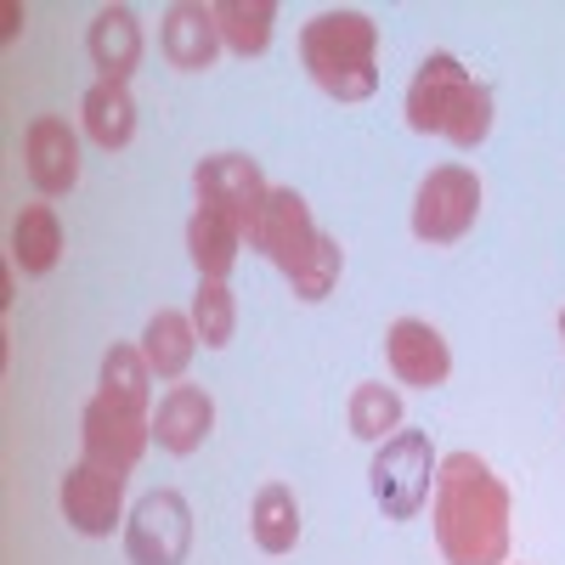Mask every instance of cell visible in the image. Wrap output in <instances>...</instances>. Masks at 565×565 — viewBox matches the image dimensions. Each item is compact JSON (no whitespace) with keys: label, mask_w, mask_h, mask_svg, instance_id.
<instances>
[{"label":"cell","mask_w":565,"mask_h":565,"mask_svg":"<svg viewBox=\"0 0 565 565\" xmlns=\"http://www.w3.org/2000/svg\"><path fill=\"white\" fill-rule=\"evenodd\" d=\"M430 526L447 565H503L509 559V487L476 452H447L430 492Z\"/></svg>","instance_id":"cell-1"},{"label":"cell","mask_w":565,"mask_h":565,"mask_svg":"<svg viewBox=\"0 0 565 565\" xmlns=\"http://www.w3.org/2000/svg\"><path fill=\"white\" fill-rule=\"evenodd\" d=\"M159 45H164L170 68H181V74L215 68V57H221L215 7H199V0H181V7H170L164 23H159Z\"/></svg>","instance_id":"cell-13"},{"label":"cell","mask_w":565,"mask_h":565,"mask_svg":"<svg viewBox=\"0 0 565 565\" xmlns=\"http://www.w3.org/2000/svg\"><path fill=\"white\" fill-rule=\"evenodd\" d=\"M193 548V509L181 492H148L125 521L130 565H181Z\"/></svg>","instance_id":"cell-8"},{"label":"cell","mask_w":565,"mask_h":565,"mask_svg":"<svg viewBox=\"0 0 565 565\" xmlns=\"http://www.w3.org/2000/svg\"><path fill=\"white\" fill-rule=\"evenodd\" d=\"M282 277H289L295 300L317 306L334 295V282L345 271V249L340 238H328V232H317L311 221V204L295 193V186H271L266 193V210H260V226L249 238Z\"/></svg>","instance_id":"cell-2"},{"label":"cell","mask_w":565,"mask_h":565,"mask_svg":"<svg viewBox=\"0 0 565 565\" xmlns=\"http://www.w3.org/2000/svg\"><path fill=\"white\" fill-rule=\"evenodd\" d=\"M85 52H90V68H97L108 85H125L141 63V23L130 7H103L90 18V34H85Z\"/></svg>","instance_id":"cell-15"},{"label":"cell","mask_w":565,"mask_h":565,"mask_svg":"<svg viewBox=\"0 0 565 565\" xmlns=\"http://www.w3.org/2000/svg\"><path fill=\"white\" fill-rule=\"evenodd\" d=\"M79 441H85V463H103V469H114V476H130L136 458L153 441V418L130 413L108 396H90L85 413H79Z\"/></svg>","instance_id":"cell-9"},{"label":"cell","mask_w":565,"mask_h":565,"mask_svg":"<svg viewBox=\"0 0 565 565\" xmlns=\"http://www.w3.org/2000/svg\"><path fill=\"white\" fill-rule=\"evenodd\" d=\"M0 18H7V29H0V34H7V40H18V23H23V7H18V0H7V7H0Z\"/></svg>","instance_id":"cell-25"},{"label":"cell","mask_w":565,"mask_h":565,"mask_svg":"<svg viewBox=\"0 0 565 565\" xmlns=\"http://www.w3.org/2000/svg\"><path fill=\"white\" fill-rule=\"evenodd\" d=\"M97 385H103L97 396H108V402H119V407H130V413H148L153 367H148V356H141V345H108Z\"/></svg>","instance_id":"cell-22"},{"label":"cell","mask_w":565,"mask_h":565,"mask_svg":"<svg viewBox=\"0 0 565 565\" xmlns=\"http://www.w3.org/2000/svg\"><path fill=\"white\" fill-rule=\"evenodd\" d=\"M249 532H255V543H260L266 554H289V548L300 543V503H295V492L282 487V481H266V487L255 492V503H249Z\"/></svg>","instance_id":"cell-20"},{"label":"cell","mask_w":565,"mask_h":565,"mask_svg":"<svg viewBox=\"0 0 565 565\" xmlns=\"http://www.w3.org/2000/svg\"><path fill=\"white\" fill-rule=\"evenodd\" d=\"M300 63L334 103H362L380 90V23L367 12H322L300 29Z\"/></svg>","instance_id":"cell-4"},{"label":"cell","mask_w":565,"mask_h":565,"mask_svg":"<svg viewBox=\"0 0 565 565\" xmlns=\"http://www.w3.org/2000/svg\"><path fill=\"white\" fill-rule=\"evenodd\" d=\"M210 430H215V402H210V391H199V385H170L164 402H159V413H153V441H159L164 452L186 458V452H199V447L210 441Z\"/></svg>","instance_id":"cell-14"},{"label":"cell","mask_w":565,"mask_h":565,"mask_svg":"<svg viewBox=\"0 0 565 565\" xmlns=\"http://www.w3.org/2000/svg\"><path fill=\"white\" fill-rule=\"evenodd\" d=\"M481 215V181L476 170H463V164H441L418 181V193H413V238L418 244H458L469 226H476Z\"/></svg>","instance_id":"cell-6"},{"label":"cell","mask_w":565,"mask_h":565,"mask_svg":"<svg viewBox=\"0 0 565 565\" xmlns=\"http://www.w3.org/2000/svg\"><path fill=\"white\" fill-rule=\"evenodd\" d=\"M79 119H85V136L97 141L103 153L130 148V136H136V103H130V90L125 85H108V79H97V85L85 90Z\"/></svg>","instance_id":"cell-17"},{"label":"cell","mask_w":565,"mask_h":565,"mask_svg":"<svg viewBox=\"0 0 565 565\" xmlns=\"http://www.w3.org/2000/svg\"><path fill=\"white\" fill-rule=\"evenodd\" d=\"M396 430H402V396L391 385H356L351 391V436L380 447Z\"/></svg>","instance_id":"cell-23"},{"label":"cell","mask_w":565,"mask_h":565,"mask_svg":"<svg viewBox=\"0 0 565 565\" xmlns=\"http://www.w3.org/2000/svg\"><path fill=\"white\" fill-rule=\"evenodd\" d=\"M271 23H277V7L271 0H215V29H221V45L238 57H260L271 45Z\"/></svg>","instance_id":"cell-21"},{"label":"cell","mask_w":565,"mask_h":565,"mask_svg":"<svg viewBox=\"0 0 565 565\" xmlns=\"http://www.w3.org/2000/svg\"><path fill=\"white\" fill-rule=\"evenodd\" d=\"M238 249H244V232L232 226L226 215L193 210V221H186V255H193L204 282H226V271L238 266Z\"/></svg>","instance_id":"cell-18"},{"label":"cell","mask_w":565,"mask_h":565,"mask_svg":"<svg viewBox=\"0 0 565 565\" xmlns=\"http://www.w3.org/2000/svg\"><path fill=\"white\" fill-rule=\"evenodd\" d=\"M436 469H441V458H436L424 430H396L391 441H380V452L367 463V487L380 498L385 521H413V514L430 503Z\"/></svg>","instance_id":"cell-5"},{"label":"cell","mask_w":565,"mask_h":565,"mask_svg":"<svg viewBox=\"0 0 565 565\" xmlns=\"http://www.w3.org/2000/svg\"><path fill=\"white\" fill-rule=\"evenodd\" d=\"M407 125L418 136H447L452 148H481L492 130V90L452 52H430L407 85Z\"/></svg>","instance_id":"cell-3"},{"label":"cell","mask_w":565,"mask_h":565,"mask_svg":"<svg viewBox=\"0 0 565 565\" xmlns=\"http://www.w3.org/2000/svg\"><path fill=\"white\" fill-rule=\"evenodd\" d=\"M193 193H199V210L226 215L232 226L244 232V238H255L271 181H266L260 164L244 159V153H210V159H199V170H193Z\"/></svg>","instance_id":"cell-7"},{"label":"cell","mask_w":565,"mask_h":565,"mask_svg":"<svg viewBox=\"0 0 565 565\" xmlns=\"http://www.w3.org/2000/svg\"><path fill=\"white\" fill-rule=\"evenodd\" d=\"M193 328H199V340L210 345V351H221V345H232V328H238V300H232V289L226 282H204L199 277V295H193Z\"/></svg>","instance_id":"cell-24"},{"label":"cell","mask_w":565,"mask_h":565,"mask_svg":"<svg viewBox=\"0 0 565 565\" xmlns=\"http://www.w3.org/2000/svg\"><path fill=\"white\" fill-rule=\"evenodd\" d=\"M193 351H199V328L186 311H153L148 328H141V356H148L159 380H181Z\"/></svg>","instance_id":"cell-19"},{"label":"cell","mask_w":565,"mask_h":565,"mask_svg":"<svg viewBox=\"0 0 565 565\" xmlns=\"http://www.w3.org/2000/svg\"><path fill=\"white\" fill-rule=\"evenodd\" d=\"M559 340H565V311H559Z\"/></svg>","instance_id":"cell-26"},{"label":"cell","mask_w":565,"mask_h":565,"mask_svg":"<svg viewBox=\"0 0 565 565\" xmlns=\"http://www.w3.org/2000/svg\"><path fill=\"white\" fill-rule=\"evenodd\" d=\"M119 514H125V476L79 458L63 476V521L79 537H114Z\"/></svg>","instance_id":"cell-11"},{"label":"cell","mask_w":565,"mask_h":565,"mask_svg":"<svg viewBox=\"0 0 565 565\" xmlns=\"http://www.w3.org/2000/svg\"><path fill=\"white\" fill-rule=\"evenodd\" d=\"M23 170L34 181V193H45V199L74 193V181H79V136H74V125L63 114L29 119V130H23Z\"/></svg>","instance_id":"cell-10"},{"label":"cell","mask_w":565,"mask_h":565,"mask_svg":"<svg viewBox=\"0 0 565 565\" xmlns=\"http://www.w3.org/2000/svg\"><path fill=\"white\" fill-rule=\"evenodd\" d=\"M385 362H391L396 380L413 385V391H436V385H447V373H452L447 340H441L424 317H396V322H391V334H385Z\"/></svg>","instance_id":"cell-12"},{"label":"cell","mask_w":565,"mask_h":565,"mask_svg":"<svg viewBox=\"0 0 565 565\" xmlns=\"http://www.w3.org/2000/svg\"><path fill=\"white\" fill-rule=\"evenodd\" d=\"M63 260V221L52 204H23V215L12 221V266L23 277H45Z\"/></svg>","instance_id":"cell-16"}]
</instances>
